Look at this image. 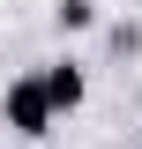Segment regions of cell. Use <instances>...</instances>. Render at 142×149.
<instances>
[{
	"instance_id": "cell-1",
	"label": "cell",
	"mask_w": 142,
	"mask_h": 149,
	"mask_svg": "<svg viewBox=\"0 0 142 149\" xmlns=\"http://www.w3.org/2000/svg\"><path fill=\"white\" fill-rule=\"evenodd\" d=\"M0 119H8L15 134H30V142H37V134H53L60 112H53V97H45V74H15L8 97H0Z\"/></svg>"
},
{
	"instance_id": "cell-2",
	"label": "cell",
	"mask_w": 142,
	"mask_h": 149,
	"mask_svg": "<svg viewBox=\"0 0 142 149\" xmlns=\"http://www.w3.org/2000/svg\"><path fill=\"white\" fill-rule=\"evenodd\" d=\"M45 97H53V112H82V97H90V74L75 67V60H45Z\"/></svg>"
},
{
	"instance_id": "cell-3",
	"label": "cell",
	"mask_w": 142,
	"mask_h": 149,
	"mask_svg": "<svg viewBox=\"0 0 142 149\" xmlns=\"http://www.w3.org/2000/svg\"><path fill=\"white\" fill-rule=\"evenodd\" d=\"M53 22H60V30H97V0H53Z\"/></svg>"
}]
</instances>
